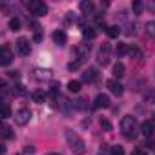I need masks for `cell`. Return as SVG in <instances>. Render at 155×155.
Wrapping results in <instances>:
<instances>
[{
    "instance_id": "2",
    "label": "cell",
    "mask_w": 155,
    "mask_h": 155,
    "mask_svg": "<svg viewBox=\"0 0 155 155\" xmlns=\"http://www.w3.org/2000/svg\"><path fill=\"white\" fill-rule=\"evenodd\" d=\"M120 131H122V135H124L126 139L133 140V139L137 137V133H139V126H137L135 117H131V115L122 117V120H120Z\"/></svg>"
},
{
    "instance_id": "25",
    "label": "cell",
    "mask_w": 155,
    "mask_h": 155,
    "mask_svg": "<svg viewBox=\"0 0 155 155\" xmlns=\"http://www.w3.org/2000/svg\"><path fill=\"white\" fill-rule=\"evenodd\" d=\"M11 137H13L11 128H9L8 124H4V126H2V139H11Z\"/></svg>"
},
{
    "instance_id": "5",
    "label": "cell",
    "mask_w": 155,
    "mask_h": 155,
    "mask_svg": "<svg viewBox=\"0 0 155 155\" xmlns=\"http://www.w3.org/2000/svg\"><path fill=\"white\" fill-rule=\"evenodd\" d=\"M97 60L101 66H108L110 64V44H102L99 53H97Z\"/></svg>"
},
{
    "instance_id": "36",
    "label": "cell",
    "mask_w": 155,
    "mask_h": 155,
    "mask_svg": "<svg viewBox=\"0 0 155 155\" xmlns=\"http://www.w3.org/2000/svg\"><path fill=\"white\" fill-rule=\"evenodd\" d=\"M17 155H22V153H17Z\"/></svg>"
},
{
    "instance_id": "34",
    "label": "cell",
    "mask_w": 155,
    "mask_h": 155,
    "mask_svg": "<svg viewBox=\"0 0 155 155\" xmlns=\"http://www.w3.org/2000/svg\"><path fill=\"white\" fill-rule=\"evenodd\" d=\"M24 151H26V153H33V151H35V148H33V146H29V144H28V146H26V148H24Z\"/></svg>"
},
{
    "instance_id": "10",
    "label": "cell",
    "mask_w": 155,
    "mask_h": 155,
    "mask_svg": "<svg viewBox=\"0 0 155 155\" xmlns=\"http://www.w3.org/2000/svg\"><path fill=\"white\" fill-rule=\"evenodd\" d=\"M93 108H110V97L108 95H104V93H101V95H97V99H95V102H93Z\"/></svg>"
},
{
    "instance_id": "17",
    "label": "cell",
    "mask_w": 155,
    "mask_h": 155,
    "mask_svg": "<svg viewBox=\"0 0 155 155\" xmlns=\"http://www.w3.org/2000/svg\"><path fill=\"white\" fill-rule=\"evenodd\" d=\"M106 33H108L110 38H117V37L120 35V28H119V26H110V28L106 29Z\"/></svg>"
},
{
    "instance_id": "6",
    "label": "cell",
    "mask_w": 155,
    "mask_h": 155,
    "mask_svg": "<svg viewBox=\"0 0 155 155\" xmlns=\"http://www.w3.org/2000/svg\"><path fill=\"white\" fill-rule=\"evenodd\" d=\"M13 60V53L8 46H2V49H0V64L2 66H9Z\"/></svg>"
},
{
    "instance_id": "9",
    "label": "cell",
    "mask_w": 155,
    "mask_h": 155,
    "mask_svg": "<svg viewBox=\"0 0 155 155\" xmlns=\"http://www.w3.org/2000/svg\"><path fill=\"white\" fill-rule=\"evenodd\" d=\"M17 49H18V53H20L22 57L29 55V51H31L29 40H28V38H18V40H17Z\"/></svg>"
},
{
    "instance_id": "30",
    "label": "cell",
    "mask_w": 155,
    "mask_h": 155,
    "mask_svg": "<svg viewBox=\"0 0 155 155\" xmlns=\"http://www.w3.org/2000/svg\"><path fill=\"white\" fill-rule=\"evenodd\" d=\"M110 155H124L122 146H113V148H111V151H110Z\"/></svg>"
},
{
    "instance_id": "12",
    "label": "cell",
    "mask_w": 155,
    "mask_h": 155,
    "mask_svg": "<svg viewBox=\"0 0 155 155\" xmlns=\"http://www.w3.org/2000/svg\"><path fill=\"white\" fill-rule=\"evenodd\" d=\"M140 133L148 139V137H151L153 135V122L151 120H146V122H142L140 124Z\"/></svg>"
},
{
    "instance_id": "21",
    "label": "cell",
    "mask_w": 155,
    "mask_h": 155,
    "mask_svg": "<svg viewBox=\"0 0 155 155\" xmlns=\"http://www.w3.org/2000/svg\"><path fill=\"white\" fill-rule=\"evenodd\" d=\"M128 55H130L131 58H140V57H142V51H140L139 48H135V46H131V48L128 49Z\"/></svg>"
},
{
    "instance_id": "3",
    "label": "cell",
    "mask_w": 155,
    "mask_h": 155,
    "mask_svg": "<svg viewBox=\"0 0 155 155\" xmlns=\"http://www.w3.org/2000/svg\"><path fill=\"white\" fill-rule=\"evenodd\" d=\"M28 9H29L31 15H35V17H44V15H48V6L42 2V0H29V2H28Z\"/></svg>"
},
{
    "instance_id": "15",
    "label": "cell",
    "mask_w": 155,
    "mask_h": 155,
    "mask_svg": "<svg viewBox=\"0 0 155 155\" xmlns=\"http://www.w3.org/2000/svg\"><path fill=\"white\" fill-rule=\"evenodd\" d=\"M124 71H126V68H124V64H122V62H117V64L113 66V75L117 77V79L124 77Z\"/></svg>"
},
{
    "instance_id": "19",
    "label": "cell",
    "mask_w": 155,
    "mask_h": 155,
    "mask_svg": "<svg viewBox=\"0 0 155 155\" xmlns=\"http://www.w3.org/2000/svg\"><path fill=\"white\" fill-rule=\"evenodd\" d=\"M33 101H35L37 104H42V102L46 101V93H44L42 90H37V91L33 93Z\"/></svg>"
},
{
    "instance_id": "35",
    "label": "cell",
    "mask_w": 155,
    "mask_h": 155,
    "mask_svg": "<svg viewBox=\"0 0 155 155\" xmlns=\"http://www.w3.org/2000/svg\"><path fill=\"white\" fill-rule=\"evenodd\" d=\"M46 155H60V153H57V151H49V153H46Z\"/></svg>"
},
{
    "instance_id": "20",
    "label": "cell",
    "mask_w": 155,
    "mask_h": 155,
    "mask_svg": "<svg viewBox=\"0 0 155 155\" xmlns=\"http://www.w3.org/2000/svg\"><path fill=\"white\" fill-rule=\"evenodd\" d=\"M131 9H133V13H135V15H142V9H144V6H142V2H140V0H135V2L131 4Z\"/></svg>"
},
{
    "instance_id": "26",
    "label": "cell",
    "mask_w": 155,
    "mask_h": 155,
    "mask_svg": "<svg viewBox=\"0 0 155 155\" xmlns=\"http://www.w3.org/2000/svg\"><path fill=\"white\" fill-rule=\"evenodd\" d=\"M144 99H146V102H150V104H155V88H153V90H150V91L144 95Z\"/></svg>"
},
{
    "instance_id": "13",
    "label": "cell",
    "mask_w": 155,
    "mask_h": 155,
    "mask_svg": "<svg viewBox=\"0 0 155 155\" xmlns=\"http://www.w3.org/2000/svg\"><path fill=\"white\" fill-rule=\"evenodd\" d=\"M95 79H97V69L95 68H90V69H86L82 73V81L84 82H93Z\"/></svg>"
},
{
    "instance_id": "22",
    "label": "cell",
    "mask_w": 155,
    "mask_h": 155,
    "mask_svg": "<svg viewBox=\"0 0 155 155\" xmlns=\"http://www.w3.org/2000/svg\"><path fill=\"white\" fill-rule=\"evenodd\" d=\"M146 33L155 40V20H151V22H146Z\"/></svg>"
},
{
    "instance_id": "32",
    "label": "cell",
    "mask_w": 155,
    "mask_h": 155,
    "mask_svg": "<svg viewBox=\"0 0 155 155\" xmlns=\"http://www.w3.org/2000/svg\"><path fill=\"white\" fill-rule=\"evenodd\" d=\"M146 148L148 150H155V139L153 137H148L146 139Z\"/></svg>"
},
{
    "instance_id": "7",
    "label": "cell",
    "mask_w": 155,
    "mask_h": 155,
    "mask_svg": "<svg viewBox=\"0 0 155 155\" xmlns=\"http://www.w3.org/2000/svg\"><path fill=\"white\" fill-rule=\"evenodd\" d=\"M90 48H91L90 44H81L79 48L75 49V57H77V62H79V64H81V62H82V60L88 57V53H90Z\"/></svg>"
},
{
    "instance_id": "31",
    "label": "cell",
    "mask_w": 155,
    "mask_h": 155,
    "mask_svg": "<svg viewBox=\"0 0 155 155\" xmlns=\"http://www.w3.org/2000/svg\"><path fill=\"white\" fill-rule=\"evenodd\" d=\"M13 93H15V95H24V93H26V90H24V86H22V84H17V86H15V90H13Z\"/></svg>"
},
{
    "instance_id": "4",
    "label": "cell",
    "mask_w": 155,
    "mask_h": 155,
    "mask_svg": "<svg viewBox=\"0 0 155 155\" xmlns=\"http://www.w3.org/2000/svg\"><path fill=\"white\" fill-rule=\"evenodd\" d=\"M31 120V111H29V108H22V110H18L17 113H15V122L18 124V126H24V124H28Z\"/></svg>"
},
{
    "instance_id": "8",
    "label": "cell",
    "mask_w": 155,
    "mask_h": 155,
    "mask_svg": "<svg viewBox=\"0 0 155 155\" xmlns=\"http://www.w3.org/2000/svg\"><path fill=\"white\" fill-rule=\"evenodd\" d=\"M106 86L110 88V91L113 93V95H117V97H120L122 93H124V88H122V84L120 82H117L115 79H110L108 82H106Z\"/></svg>"
},
{
    "instance_id": "24",
    "label": "cell",
    "mask_w": 155,
    "mask_h": 155,
    "mask_svg": "<svg viewBox=\"0 0 155 155\" xmlns=\"http://www.w3.org/2000/svg\"><path fill=\"white\" fill-rule=\"evenodd\" d=\"M9 29H13V31H18L20 29V18H11L9 20Z\"/></svg>"
},
{
    "instance_id": "33",
    "label": "cell",
    "mask_w": 155,
    "mask_h": 155,
    "mask_svg": "<svg viewBox=\"0 0 155 155\" xmlns=\"http://www.w3.org/2000/svg\"><path fill=\"white\" fill-rule=\"evenodd\" d=\"M131 155H146V151H144V150H140V148H137V150H133V151H131Z\"/></svg>"
},
{
    "instance_id": "18",
    "label": "cell",
    "mask_w": 155,
    "mask_h": 155,
    "mask_svg": "<svg viewBox=\"0 0 155 155\" xmlns=\"http://www.w3.org/2000/svg\"><path fill=\"white\" fill-rule=\"evenodd\" d=\"M35 73H37V75H35V79H38V81H42V79H49V77H51V71H49V69H37Z\"/></svg>"
},
{
    "instance_id": "28",
    "label": "cell",
    "mask_w": 155,
    "mask_h": 155,
    "mask_svg": "<svg viewBox=\"0 0 155 155\" xmlns=\"http://www.w3.org/2000/svg\"><path fill=\"white\" fill-rule=\"evenodd\" d=\"M99 122H101V128H102V130H106V131H111V122H110L108 119H101Z\"/></svg>"
},
{
    "instance_id": "14",
    "label": "cell",
    "mask_w": 155,
    "mask_h": 155,
    "mask_svg": "<svg viewBox=\"0 0 155 155\" xmlns=\"http://www.w3.org/2000/svg\"><path fill=\"white\" fill-rule=\"evenodd\" d=\"M81 11H82L84 15H91V13H93V2H90V0L81 2Z\"/></svg>"
},
{
    "instance_id": "16",
    "label": "cell",
    "mask_w": 155,
    "mask_h": 155,
    "mask_svg": "<svg viewBox=\"0 0 155 155\" xmlns=\"http://www.w3.org/2000/svg\"><path fill=\"white\" fill-rule=\"evenodd\" d=\"M68 90L71 93H79L81 91V81H69L68 82Z\"/></svg>"
},
{
    "instance_id": "29",
    "label": "cell",
    "mask_w": 155,
    "mask_h": 155,
    "mask_svg": "<svg viewBox=\"0 0 155 155\" xmlns=\"http://www.w3.org/2000/svg\"><path fill=\"white\" fill-rule=\"evenodd\" d=\"M2 117H4V119L11 117V108H9V104H6V102H4V106H2Z\"/></svg>"
},
{
    "instance_id": "11",
    "label": "cell",
    "mask_w": 155,
    "mask_h": 155,
    "mask_svg": "<svg viewBox=\"0 0 155 155\" xmlns=\"http://www.w3.org/2000/svg\"><path fill=\"white\" fill-rule=\"evenodd\" d=\"M53 42L58 44V46H64V44L68 42V35H66L62 29H57V31L53 33Z\"/></svg>"
},
{
    "instance_id": "27",
    "label": "cell",
    "mask_w": 155,
    "mask_h": 155,
    "mask_svg": "<svg viewBox=\"0 0 155 155\" xmlns=\"http://www.w3.org/2000/svg\"><path fill=\"white\" fill-rule=\"evenodd\" d=\"M84 37H88V38H93L95 35H97V31H95V28H84Z\"/></svg>"
},
{
    "instance_id": "1",
    "label": "cell",
    "mask_w": 155,
    "mask_h": 155,
    "mask_svg": "<svg viewBox=\"0 0 155 155\" xmlns=\"http://www.w3.org/2000/svg\"><path fill=\"white\" fill-rule=\"evenodd\" d=\"M64 135H66V140H68V144H69V148L75 155H84L86 153V142L81 139V135H77L71 130H64Z\"/></svg>"
},
{
    "instance_id": "23",
    "label": "cell",
    "mask_w": 155,
    "mask_h": 155,
    "mask_svg": "<svg viewBox=\"0 0 155 155\" xmlns=\"http://www.w3.org/2000/svg\"><path fill=\"white\" fill-rule=\"evenodd\" d=\"M128 49H130V48H128V46H126L124 42H119V44H117V48H115L117 55H120V57H122L124 53H128Z\"/></svg>"
}]
</instances>
